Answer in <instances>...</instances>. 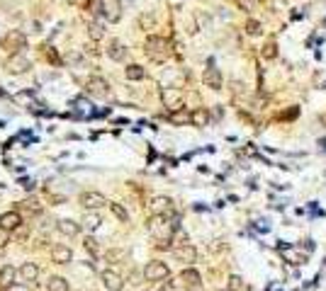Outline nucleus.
<instances>
[{"label":"nucleus","instance_id":"a878e982","mask_svg":"<svg viewBox=\"0 0 326 291\" xmlns=\"http://www.w3.org/2000/svg\"><path fill=\"white\" fill-rule=\"evenodd\" d=\"M190 121H192L195 126H207V121H209L207 109H195V112L190 114Z\"/></svg>","mask_w":326,"mask_h":291},{"label":"nucleus","instance_id":"c756f323","mask_svg":"<svg viewBox=\"0 0 326 291\" xmlns=\"http://www.w3.org/2000/svg\"><path fill=\"white\" fill-rule=\"evenodd\" d=\"M261 32H263L261 22H256V20H248V22H246V34H251V36H258Z\"/></svg>","mask_w":326,"mask_h":291},{"label":"nucleus","instance_id":"f3484780","mask_svg":"<svg viewBox=\"0 0 326 291\" xmlns=\"http://www.w3.org/2000/svg\"><path fill=\"white\" fill-rule=\"evenodd\" d=\"M122 12H119V0H107L105 2V20L107 22H119Z\"/></svg>","mask_w":326,"mask_h":291},{"label":"nucleus","instance_id":"aec40b11","mask_svg":"<svg viewBox=\"0 0 326 291\" xmlns=\"http://www.w3.org/2000/svg\"><path fill=\"white\" fill-rule=\"evenodd\" d=\"M100 223H102V218H100L97 211H86V216H83V226H86V231H97Z\"/></svg>","mask_w":326,"mask_h":291},{"label":"nucleus","instance_id":"f03ea898","mask_svg":"<svg viewBox=\"0 0 326 291\" xmlns=\"http://www.w3.org/2000/svg\"><path fill=\"white\" fill-rule=\"evenodd\" d=\"M168 274H171L168 264L161 262V260H151L146 267H144V279H146V282H166Z\"/></svg>","mask_w":326,"mask_h":291},{"label":"nucleus","instance_id":"39448f33","mask_svg":"<svg viewBox=\"0 0 326 291\" xmlns=\"http://www.w3.org/2000/svg\"><path fill=\"white\" fill-rule=\"evenodd\" d=\"M5 68H7V73H12V75H20V73L30 71V68H32V63H30V58H27V56H22V54H12V56L7 58Z\"/></svg>","mask_w":326,"mask_h":291},{"label":"nucleus","instance_id":"473e14b6","mask_svg":"<svg viewBox=\"0 0 326 291\" xmlns=\"http://www.w3.org/2000/svg\"><path fill=\"white\" fill-rule=\"evenodd\" d=\"M236 2H238V7L246 10V12H251V10L256 7V0H236Z\"/></svg>","mask_w":326,"mask_h":291},{"label":"nucleus","instance_id":"0eeeda50","mask_svg":"<svg viewBox=\"0 0 326 291\" xmlns=\"http://www.w3.org/2000/svg\"><path fill=\"white\" fill-rule=\"evenodd\" d=\"M51 262H56V264H68V262H73V250H71L66 243H56V245L51 248Z\"/></svg>","mask_w":326,"mask_h":291},{"label":"nucleus","instance_id":"a211bd4d","mask_svg":"<svg viewBox=\"0 0 326 291\" xmlns=\"http://www.w3.org/2000/svg\"><path fill=\"white\" fill-rule=\"evenodd\" d=\"M124 75H127V80H144V78H146V71H144V66H139V63H129V66L124 68Z\"/></svg>","mask_w":326,"mask_h":291},{"label":"nucleus","instance_id":"f704fd0d","mask_svg":"<svg viewBox=\"0 0 326 291\" xmlns=\"http://www.w3.org/2000/svg\"><path fill=\"white\" fill-rule=\"evenodd\" d=\"M161 291H176V282H171V279H166V282L161 284Z\"/></svg>","mask_w":326,"mask_h":291},{"label":"nucleus","instance_id":"bb28decb","mask_svg":"<svg viewBox=\"0 0 326 291\" xmlns=\"http://www.w3.org/2000/svg\"><path fill=\"white\" fill-rule=\"evenodd\" d=\"M88 87L93 92H107V80H102V78H90Z\"/></svg>","mask_w":326,"mask_h":291},{"label":"nucleus","instance_id":"c9c22d12","mask_svg":"<svg viewBox=\"0 0 326 291\" xmlns=\"http://www.w3.org/2000/svg\"><path fill=\"white\" fill-rule=\"evenodd\" d=\"M27 204H30L27 209H30L32 214H39V211H42V206H39V204H37V202H27Z\"/></svg>","mask_w":326,"mask_h":291},{"label":"nucleus","instance_id":"2eb2a0df","mask_svg":"<svg viewBox=\"0 0 326 291\" xmlns=\"http://www.w3.org/2000/svg\"><path fill=\"white\" fill-rule=\"evenodd\" d=\"M17 274H20L22 282H37V277H39V267H37V262H25V264L17 269Z\"/></svg>","mask_w":326,"mask_h":291},{"label":"nucleus","instance_id":"4468645a","mask_svg":"<svg viewBox=\"0 0 326 291\" xmlns=\"http://www.w3.org/2000/svg\"><path fill=\"white\" fill-rule=\"evenodd\" d=\"M105 51H107V56L112 58V61H117V63L127 58V46H124L119 39H112V41L107 44V49H105Z\"/></svg>","mask_w":326,"mask_h":291},{"label":"nucleus","instance_id":"58836bf2","mask_svg":"<svg viewBox=\"0 0 326 291\" xmlns=\"http://www.w3.org/2000/svg\"><path fill=\"white\" fill-rule=\"evenodd\" d=\"M10 291H27V287H20V284H12V287H10Z\"/></svg>","mask_w":326,"mask_h":291},{"label":"nucleus","instance_id":"ddd939ff","mask_svg":"<svg viewBox=\"0 0 326 291\" xmlns=\"http://www.w3.org/2000/svg\"><path fill=\"white\" fill-rule=\"evenodd\" d=\"M0 226L5 228V231H17L20 226H22V216L17 214V211H5L2 216H0Z\"/></svg>","mask_w":326,"mask_h":291},{"label":"nucleus","instance_id":"cd10ccee","mask_svg":"<svg viewBox=\"0 0 326 291\" xmlns=\"http://www.w3.org/2000/svg\"><path fill=\"white\" fill-rule=\"evenodd\" d=\"M83 248L88 250L90 255H97V253H100V248H97V240H95L93 235H86V240H83Z\"/></svg>","mask_w":326,"mask_h":291},{"label":"nucleus","instance_id":"7ed1b4c3","mask_svg":"<svg viewBox=\"0 0 326 291\" xmlns=\"http://www.w3.org/2000/svg\"><path fill=\"white\" fill-rule=\"evenodd\" d=\"M100 284H102L105 291H122L124 289V279H122V274L115 272V269H102V272H100Z\"/></svg>","mask_w":326,"mask_h":291},{"label":"nucleus","instance_id":"412c9836","mask_svg":"<svg viewBox=\"0 0 326 291\" xmlns=\"http://www.w3.org/2000/svg\"><path fill=\"white\" fill-rule=\"evenodd\" d=\"M105 260L110 264H119V262L127 260V250L124 248H110V250H105Z\"/></svg>","mask_w":326,"mask_h":291},{"label":"nucleus","instance_id":"ea45409f","mask_svg":"<svg viewBox=\"0 0 326 291\" xmlns=\"http://www.w3.org/2000/svg\"><path fill=\"white\" fill-rule=\"evenodd\" d=\"M319 148H322V150L326 153V139H319Z\"/></svg>","mask_w":326,"mask_h":291},{"label":"nucleus","instance_id":"1a4fd4ad","mask_svg":"<svg viewBox=\"0 0 326 291\" xmlns=\"http://www.w3.org/2000/svg\"><path fill=\"white\" fill-rule=\"evenodd\" d=\"M173 211V202L168 197H153L151 199V214L153 216H168Z\"/></svg>","mask_w":326,"mask_h":291},{"label":"nucleus","instance_id":"20e7f679","mask_svg":"<svg viewBox=\"0 0 326 291\" xmlns=\"http://www.w3.org/2000/svg\"><path fill=\"white\" fill-rule=\"evenodd\" d=\"M105 204H110L105 199V194H100V192H95V189H88V192L81 194V206H83L86 211H97V209H102Z\"/></svg>","mask_w":326,"mask_h":291},{"label":"nucleus","instance_id":"5701e85b","mask_svg":"<svg viewBox=\"0 0 326 291\" xmlns=\"http://www.w3.org/2000/svg\"><path fill=\"white\" fill-rule=\"evenodd\" d=\"M47 291H68V282L63 277H49Z\"/></svg>","mask_w":326,"mask_h":291},{"label":"nucleus","instance_id":"9d476101","mask_svg":"<svg viewBox=\"0 0 326 291\" xmlns=\"http://www.w3.org/2000/svg\"><path fill=\"white\" fill-rule=\"evenodd\" d=\"M161 97H163V105L171 107V109H178L180 105H183V92H180L178 87H166L161 92Z\"/></svg>","mask_w":326,"mask_h":291},{"label":"nucleus","instance_id":"6e6552de","mask_svg":"<svg viewBox=\"0 0 326 291\" xmlns=\"http://www.w3.org/2000/svg\"><path fill=\"white\" fill-rule=\"evenodd\" d=\"M173 257H176L178 262H183V264H192V262L197 260V250H195L190 243H183L180 248L173 250Z\"/></svg>","mask_w":326,"mask_h":291},{"label":"nucleus","instance_id":"6ab92c4d","mask_svg":"<svg viewBox=\"0 0 326 291\" xmlns=\"http://www.w3.org/2000/svg\"><path fill=\"white\" fill-rule=\"evenodd\" d=\"M15 277H17V269L12 264H5L0 269V287H12L15 284Z\"/></svg>","mask_w":326,"mask_h":291},{"label":"nucleus","instance_id":"2f4dec72","mask_svg":"<svg viewBox=\"0 0 326 291\" xmlns=\"http://www.w3.org/2000/svg\"><path fill=\"white\" fill-rule=\"evenodd\" d=\"M190 114H192V112H173V114H171V121H173V124H185V121H190Z\"/></svg>","mask_w":326,"mask_h":291},{"label":"nucleus","instance_id":"4be33fe9","mask_svg":"<svg viewBox=\"0 0 326 291\" xmlns=\"http://www.w3.org/2000/svg\"><path fill=\"white\" fill-rule=\"evenodd\" d=\"M88 36L93 41H100L102 36H105V27H102V22L100 20H93L88 25Z\"/></svg>","mask_w":326,"mask_h":291},{"label":"nucleus","instance_id":"dca6fc26","mask_svg":"<svg viewBox=\"0 0 326 291\" xmlns=\"http://www.w3.org/2000/svg\"><path fill=\"white\" fill-rule=\"evenodd\" d=\"M180 279L185 282V287H190V289H197L200 287V282H202V277H200V272L197 269H192V267H187V269H183V274H180Z\"/></svg>","mask_w":326,"mask_h":291},{"label":"nucleus","instance_id":"4c0bfd02","mask_svg":"<svg viewBox=\"0 0 326 291\" xmlns=\"http://www.w3.org/2000/svg\"><path fill=\"white\" fill-rule=\"evenodd\" d=\"M304 245H307V253L314 250V240H304ZM304 245H302V248H304Z\"/></svg>","mask_w":326,"mask_h":291},{"label":"nucleus","instance_id":"79ce46f5","mask_svg":"<svg viewBox=\"0 0 326 291\" xmlns=\"http://www.w3.org/2000/svg\"><path fill=\"white\" fill-rule=\"evenodd\" d=\"M222 291H232V289H222Z\"/></svg>","mask_w":326,"mask_h":291},{"label":"nucleus","instance_id":"e433bc0d","mask_svg":"<svg viewBox=\"0 0 326 291\" xmlns=\"http://www.w3.org/2000/svg\"><path fill=\"white\" fill-rule=\"evenodd\" d=\"M297 114H299V109H297V107H292V109H290L287 114H282V119H295Z\"/></svg>","mask_w":326,"mask_h":291},{"label":"nucleus","instance_id":"423d86ee","mask_svg":"<svg viewBox=\"0 0 326 291\" xmlns=\"http://www.w3.org/2000/svg\"><path fill=\"white\" fill-rule=\"evenodd\" d=\"M280 253H282L285 262H290V264H295V267H299V264H307V262H309V255H307L304 250H297V248H292V245L280 248Z\"/></svg>","mask_w":326,"mask_h":291},{"label":"nucleus","instance_id":"393cba45","mask_svg":"<svg viewBox=\"0 0 326 291\" xmlns=\"http://www.w3.org/2000/svg\"><path fill=\"white\" fill-rule=\"evenodd\" d=\"M86 10H88L90 15H95V17H105V0H88L86 2Z\"/></svg>","mask_w":326,"mask_h":291},{"label":"nucleus","instance_id":"f257e3e1","mask_svg":"<svg viewBox=\"0 0 326 291\" xmlns=\"http://www.w3.org/2000/svg\"><path fill=\"white\" fill-rule=\"evenodd\" d=\"M146 54L151 61H166L171 56V41L163 36H148L146 39Z\"/></svg>","mask_w":326,"mask_h":291},{"label":"nucleus","instance_id":"7c9ffc66","mask_svg":"<svg viewBox=\"0 0 326 291\" xmlns=\"http://www.w3.org/2000/svg\"><path fill=\"white\" fill-rule=\"evenodd\" d=\"M229 289L232 291H243V279L238 274H232L229 277Z\"/></svg>","mask_w":326,"mask_h":291},{"label":"nucleus","instance_id":"b1692460","mask_svg":"<svg viewBox=\"0 0 326 291\" xmlns=\"http://www.w3.org/2000/svg\"><path fill=\"white\" fill-rule=\"evenodd\" d=\"M107 206H110V211L115 214V218H117V221H122V223H127V221H129V211H127V209H124L122 204L110 202Z\"/></svg>","mask_w":326,"mask_h":291},{"label":"nucleus","instance_id":"72a5a7b5","mask_svg":"<svg viewBox=\"0 0 326 291\" xmlns=\"http://www.w3.org/2000/svg\"><path fill=\"white\" fill-rule=\"evenodd\" d=\"M7 243H10V231H5V228L0 226V250H2Z\"/></svg>","mask_w":326,"mask_h":291},{"label":"nucleus","instance_id":"f8f14e48","mask_svg":"<svg viewBox=\"0 0 326 291\" xmlns=\"http://www.w3.org/2000/svg\"><path fill=\"white\" fill-rule=\"evenodd\" d=\"M56 228H59V233L61 235H66V238H76V235H81V223L73 221V218H61V221H56Z\"/></svg>","mask_w":326,"mask_h":291},{"label":"nucleus","instance_id":"c85d7f7f","mask_svg":"<svg viewBox=\"0 0 326 291\" xmlns=\"http://www.w3.org/2000/svg\"><path fill=\"white\" fill-rule=\"evenodd\" d=\"M261 56H263V58H268V61H270V58H275V56H278V46H275V41H268L266 46H263V51H261Z\"/></svg>","mask_w":326,"mask_h":291},{"label":"nucleus","instance_id":"9b49d317","mask_svg":"<svg viewBox=\"0 0 326 291\" xmlns=\"http://www.w3.org/2000/svg\"><path fill=\"white\" fill-rule=\"evenodd\" d=\"M202 83L207 87H212V90H222V83H224V78H222V71L219 68H207L205 73H202Z\"/></svg>","mask_w":326,"mask_h":291},{"label":"nucleus","instance_id":"a19ab883","mask_svg":"<svg viewBox=\"0 0 326 291\" xmlns=\"http://www.w3.org/2000/svg\"><path fill=\"white\" fill-rule=\"evenodd\" d=\"M146 291H161V287H153V289H146Z\"/></svg>","mask_w":326,"mask_h":291}]
</instances>
